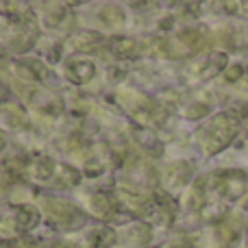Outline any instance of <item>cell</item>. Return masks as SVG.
I'll return each mask as SVG.
<instances>
[{"instance_id":"d6986e66","label":"cell","mask_w":248,"mask_h":248,"mask_svg":"<svg viewBox=\"0 0 248 248\" xmlns=\"http://www.w3.org/2000/svg\"><path fill=\"white\" fill-rule=\"evenodd\" d=\"M98 17L107 26H122L124 24V11L120 7H105V9H100Z\"/></svg>"},{"instance_id":"4316f807","label":"cell","mask_w":248,"mask_h":248,"mask_svg":"<svg viewBox=\"0 0 248 248\" xmlns=\"http://www.w3.org/2000/svg\"><path fill=\"white\" fill-rule=\"evenodd\" d=\"M16 248H37L33 240H29V237H22V240L16 242Z\"/></svg>"},{"instance_id":"f546056e","label":"cell","mask_w":248,"mask_h":248,"mask_svg":"<svg viewBox=\"0 0 248 248\" xmlns=\"http://www.w3.org/2000/svg\"><path fill=\"white\" fill-rule=\"evenodd\" d=\"M4 144H7V140H4V135H2V133H0V150L4 148Z\"/></svg>"},{"instance_id":"e0dca14e","label":"cell","mask_w":248,"mask_h":248,"mask_svg":"<svg viewBox=\"0 0 248 248\" xmlns=\"http://www.w3.org/2000/svg\"><path fill=\"white\" fill-rule=\"evenodd\" d=\"M216 235H218V242L222 248H229L233 242L237 240V229L231 227V222H220L216 227Z\"/></svg>"},{"instance_id":"cb8c5ba5","label":"cell","mask_w":248,"mask_h":248,"mask_svg":"<svg viewBox=\"0 0 248 248\" xmlns=\"http://www.w3.org/2000/svg\"><path fill=\"white\" fill-rule=\"evenodd\" d=\"M26 65H29L31 70H33V72H35V77H37L39 81L48 77V68H44V65H42V61H37V59H31V61H26Z\"/></svg>"},{"instance_id":"d6a6232c","label":"cell","mask_w":248,"mask_h":248,"mask_svg":"<svg viewBox=\"0 0 248 248\" xmlns=\"http://www.w3.org/2000/svg\"><path fill=\"white\" fill-rule=\"evenodd\" d=\"M244 209L248 211V196H246V201H244Z\"/></svg>"},{"instance_id":"83f0119b","label":"cell","mask_w":248,"mask_h":248,"mask_svg":"<svg viewBox=\"0 0 248 248\" xmlns=\"http://www.w3.org/2000/svg\"><path fill=\"white\" fill-rule=\"evenodd\" d=\"M52 248H81V246H77L74 242H57Z\"/></svg>"},{"instance_id":"ba28073f","label":"cell","mask_w":248,"mask_h":248,"mask_svg":"<svg viewBox=\"0 0 248 248\" xmlns=\"http://www.w3.org/2000/svg\"><path fill=\"white\" fill-rule=\"evenodd\" d=\"M194 174V166L189 161H176L168 168V183L170 187H181V185H187V181Z\"/></svg>"},{"instance_id":"ac0fdd59","label":"cell","mask_w":248,"mask_h":248,"mask_svg":"<svg viewBox=\"0 0 248 248\" xmlns=\"http://www.w3.org/2000/svg\"><path fill=\"white\" fill-rule=\"evenodd\" d=\"M33 174L42 181H48L55 174V161H52L50 157H39L37 161L33 163Z\"/></svg>"},{"instance_id":"5b68a950","label":"cell","mask_w":248,"mask_h":248,"mask_svg":"<svg viewBox=\"0 0 248 248\" xmlns=\"http://www.w3.org/2000/svg\"><path fill=\"white\" fill-rule=\"evenodd\" d=\"M103 44V35L96 31H78L68 39V46L77 52H92Z\"/></svg>"},{"instance_id":"7a4b0ae2","label":"cell","mask_w":248,"mask_h":248,"mask_svg":"<svg viewBox=\"0 0 248 248\" xmlns=\"http://www.w3.org/2000/svg\"><path fill=\"white\" fill-rule=\"evenodd\" d=\"M44 207H46L48 218H50L55 224H59V227L78 229L83 222H85V216H83L74 205H70V202L57 201V198H46V201H44Z\"/></svg>"},{"instance_id":"484cf974","label":"cell","mask_w":248,"mask_h":248,"mask_svg":"<svg viewBox=\"0 0 248 248\" xmlns=\"http://www.w3.org/2000/svg\"><path fill=\"white\" fill-rule=\"evenodd\" d=\"M17 74H20V77L24 78L26 83H37V81H39V78L35 77V72H33V70H31L26 63H20V65H17Z\"/></svg>"},{"instance_id":"1f68e13d","label":"cell","mask_w":248,"mask_h":248,"mask_svg":"<svg viewBox=\"0 0 248 248\" xmlns=\"http://www.w3.org/2000/svg\"><path fill=\"white\" fill-rule=\"evenodd\" d=\"M170 248H189V246H185V244H174V246H170Z\"/></svg>"},{"instance_id":"44dd1931","label":"cell","mask_w":248,"mask_h":248,"mask_svg":"<svg viewBox=\"0 0 248 248\" xmlns=\"http://www.w3.org/2000/svg\"><path fill=\"white\" fill-rule=\"evenodd\" d=\"M65 17V7L59 2H52L46 7V24L48 26H59L61 20Z\"/></svg>"},{"instance_id":"9c48e42d","label":"cell","mask_w":248,"mask_h":248,"mask_svg":"<svg viewBox=\"0 0 248 248\" xmlns=\"http://www.w3.org/2000/svg\"><path fill=\"white\" fill-rule=\"evenodd\" d=\"M205 33L198 29H187V31H181L179 33V42L181 46H183L185 55H194V52H198L202 46H205Z\"/></svg>"},{"instance_id":"30bf717a","label":"cell","mask_w":248,"mask_h":248,"mask_svg":"<svg viewBox=\"0 0 248 248\" xmlns=\"http://www.w3.org/2000/svg\"><path fill=\"white\" fill-rule=\"evenodd\" d=\"M37 222H39L37 207H33V205L17 207V211H16V227L20 229V231H31V229L37 227Z\"/></svg>"},{"instance_id":"52a82bcc","label":"cell","mask_w":248,"mask_h":248,"mask_svg":"<svg viewBox=\"0 0 248 248\" xmlns=\"http://www.w3.org/2000/svg\"><path fill=\"white\" fill-rule=\"evenodd\" d=\"M65 72H68V78L72 83H78V85H83V83L92 81L96 74V68L92 61H70L68 68H65Z\"/></svg>"},{"instance_id":"4dcf8cb0","label":"cell","mask_w":248,"mask_h":248,"mask_svg":"<svg viewBox=\"0 0 248 248\" xmlns=\"http://www.w3.org/2000/svg\"><path fill=\"white\" fill-rule=\"evenodd\" d=\"M0 248H16V246L9 244V242H0Z\"/></svg>"},{"instance_id":"603a6c76","label":"cell","mask_w":248,"mask_h":248,"mask_svg":"<svg viewBox=\"0 0 248 248\" xmlns=\"http://www.w3.org/2000/svg\"><path fill=\"white\" fill-rule=\"evenodd\" d=\"M209 113V107L205 103H196V105H189L187 107V118L189 120H198V118L207 116Z\"/></svg>"},{"instance_id":"836d02e7","label":"cell","mask_w":248,"mask_h":248,"mask_svg":"<svg viewBox=\"0 0 248 248\" xmlns=\"http://www.w3.org/2000/svg\"><path fill=\"white\" fill-rule=\"evenodd\" d=\"M246 78H248V68H246Z\"/></svg>"},{"instance_id":"7c38bea8","label":"cell","mask_w":248,"mask_h":248,"mask_svg":"<svg viewBox=\"0 0 248 248\" xmlns=\"http://www.w3.org/2000/svg\"><path fill=\"white\" fill-rule=\"evenodd\" d=\"M118 198L122 201V205H126L131 211H137V214H144L146 209L150 207L148 198L141 196V194H133V192H126V189H120L118 192Z\"/></svg>"},{"instance_id":"8992f818","label":"cell","mask_w":248,"mask_h":248,"mask_svg":"<svg viewBox=\"0 0 248 248\" xmlns=\"http://www.w3.org/2000/svg\"><path fill=\"white\" fill-rule=\"evenodd\" d=\"M109 50L118 59H135L140 55V44L133 37H113L109 39Z\"/></svg>"},{"instance_id":"3957f363","label":"cell","mask_w":248,"mask_h":248,"mask_svg":"<svg viewBox=\"0 0 248 248\" xmlns=\"http://www.w3.org/2000/svg\"><path fill=\"white\" fill-rule=\"evenodd\" d=\"M124 103L128 105L133 118L141 124H148V126H155V124L161 122V111L157 109V105L150 98L141 94H128V98H124Z\"/></svg>"},{"instance_id":"f1b7e54d","label":"cell","mask_w":248,"mask_h":248,"mask_svg":"<svg viewBox=\"0 0 248 248\" xmlns=\"http://www.w3.org/2000/svg\"><path fill=\"white\" fill-rule=\"evenodd\" d=\"M7 98H9V87H4L0 83V100H7Z\"/></svg>"},{"instance_id":"277c9868","label":"cell","mask_w":248,"mask_h":248,"mask_svg":"<svg viewBox=\"0 0 248 248\" xmlns=\"http://www.w3.org/2000/svg\"><path fill=\"white\" fill-rule=\"evenodd\" d=\"M216 181H218L220 194H222L227 201H235V198H240L242 194L246 192V187H248L246 174L244 172H240V170L222 172V174L216 176Z\"/></svg>"},{"instance_id":"5bb4252c","label":"cell","mask_w":248,"mask_h":248,"mask_svg":"<svg viewBox=\"0 0 248 248\" xmlns=\"http://www.w3.org/2000/svg\"><path fill=\"white\" fill-rule=\"evenodd\" d=\"M227 68V55L224 52H211L209 61L205 63V68L201 70V78H214L216 74H220Z\"/></svg>"},{"instance_id":"4fadbf2b","label":"cell","mask_w":248,"mask_h":248,"mask_svg":"<svg viewBox=\"0 0 248 248\" xmlns=\"http://www.w3.org/2000/svg\"><path fill=\"white\" fill-rule=\"evenodd\" d=\"M207 202V179H198L187 192V205L189 209H201Z\"/></svg>"},{"instance_id":"2e32d148","label":"cell","mask_w":248,"mask_h":248,"mask_svg":"<svg viewBox=\"0 0 248 248\" xmlns=\"http://www.w3.org/2000/svg\"><path fill=\"white\" fill-rule=\"evenodd\" d=\"M153 237V229L148 227L146 222H135L131 229H128V244L141 246Z\"/></svg>"},{"instance_id":"d4e9b609","label":"cell","mask_w":248,"mask_h":248,"mask_svg":"<svg viewBox=\"0 0 248 248\" xmlns=\"http://www.w3.org/2000/svg\"><path fill=\"white\" fill-rule=\"evenodd\" d=\"M242 74H246V70H244V68H242V65H240V63H235V65H231V68H229V70H227V72H224V78H227V81H229V83H235V81H237V78H240V77H242Z\"/></svg>"},{"instance_id":"9a60e30c","label":"cell","mask_w":248,"mask_h":248,"mask_svg":"<svg viewBox=\"0 0 248 248\" xmlns=\"http://www.w3.org/2000/svg\"><path fill=\"white\" fill-rule=\"evenodd\" d=\"M31 29H33V26H24V29H22L20 33L16 35V37H11L13 52H26L29 48H33L37 33H35V31H31Z\"/></svg>"},{"instance_id":"7402d4cb","label":"cell","mask_w":248,"mask_h":248,"mask_svg":"<svg viewBox=\"0 0 248 248\" xmlns=\"http://www.w3.org/2000/svg\"><path fill=\"white\" fill-rule=\"evenodd\" d=\"M59 172H61V179H59L61 187H74V185H78V181H81L78 170L72 166H61Z\"/></svg>"},{"instance_id":"8fae6325","label":"cell","mask_w":248,"mask_h":248,"mask_svg":"<svg viewBox=\"0 0 248 248\" xmlns=\"http://www.w3.org/2000/svg\"><path fill=\"white\" fill-rule=\"evenodd\" d=\"M90 209L94 216H98V218H107V216H111L113 211H116V202L111 201V196L109 194H92L90 196Z\"/></svg>"},{"instance_id":"ffe728a7","label":"cell","mask_w":248,"mask_h":248,"mask_svg":"<svg viewBox=\"0 0 248 248\" xmlns=\"http://www.w3.org/2000/svg\"><path fill=\"white\" fill-rule=\"evenodd\" d=\"M116 244V231L109 227H103L94 233V246L96 248H111Z\"/></svg>"},{"instance_id":"6da1fadb","label":"cell","mask_w":248,"mask_h":248,"mask_svg":"<svg viewBox=\"0 0 248 248\" xmlns=\"http://www.w3.org/2000/svg\"><path fill=\"white\" fill-rule=\"evenodd\" d=\"M201 146L205 148L207 155H218L220 150H224L233 141L237 133V122L235 118H231L229 113H216L207 126H202L201 131Z\"/></svg>"}]
</instances>
